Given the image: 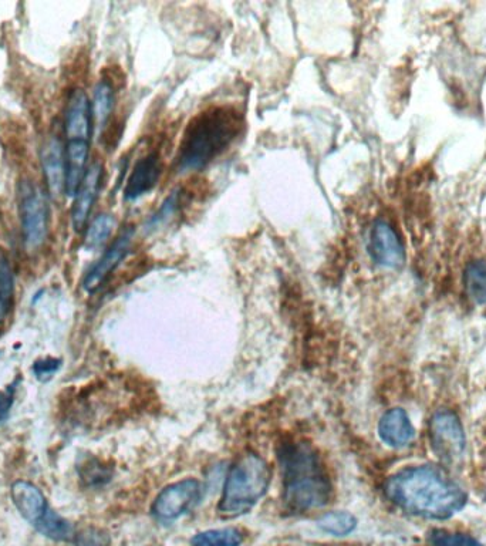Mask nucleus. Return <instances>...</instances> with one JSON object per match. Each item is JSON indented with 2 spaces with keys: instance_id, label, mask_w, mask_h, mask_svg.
<instances>
[{
  "instance_id": "1",
  "label": "nucleus",
  "mask_w": 486,
  "mask_h": 546,
  "mask_svg": "<svg viewBox=\"0 0 486 546\" xmlns=\"http://www.w3.org/2000/svg\"><path fill=\"white\" fill-rule=\"evenodd\" d=\"M388 500L398 508L427 519H450L467 504V492L440 468H405L388 478Z\"/></svg>"
},
{
  "instance_id": "2",
  "label": "nucleus",
  "mask_w": 486,
  "mask_h": 546,
  "mask_svg": "<svg viewBox=\"0 0 486 546\" xmlns=\"http://www.w3.org/2000/svg\"><path fill=\"white\" fill-rule=\"evenodd\" d=\"M242 119L231 107H214L189 123L178 151L181 174L199 171L234 143L241 133Z\"/></svg>"
},
{
  "instance_id": "3",
  "label": "nucleus",
  "mask_w": 486,
  "mask_h": 546,
  "mask_svg": "<svg viewBox=\"0 0 486 546\" xmlns=\"http://www.w3.org/2000/svg\"><path fill=\"white\" fill-rule=\"evenodd\" d=\"M283 468V500L289 510L309 512L330 500L332 485L315 451L307 444H289L280 451Z\"/></svg>"
},
{
  "instance_id": "4",
  "label": "nucleus",
  "mask_w": 486,
  "mask_h": 546,
  "mask_svg": "<svg viewBox=\"0 0 486 546\" xmlns=\"http://www.w3.org/2000/svg\"><path fill=\"white\" fill-rule=\"evenodd\" d=\"M272 473L268 463L256 454H246L236 461L226 477L219 514L235 518L246 514L268 492Z\"/></svg>"
},
{
  "instance_id": "5",
  "label": "nucleus",
  "mask_w": 486,
  "mask_h": 546,
  "mask_svg": "<svg viewBox=\"0 0 486 546\" xmlns=\"http://www.w3.org/2000/svg\"><path fill=\"white\" fill-rule=\"evenodd\" d=\"M432 451L441 463L454 467L461 463L467 448L464 427L457 414L451 410H438L430 423Z\"/></svg>"
},
{
  "instance_id": "6",
  "label": "nucleus",
  "mask_w": 486,
  "mask_h": 546,
  "mask_svg": "<svg viewBox=\"0 0 486 546\" xmlns=\"http://www.w3.org/2000/svg\"><path fill=\"white\" fill-rule=\"evenodd\" d=\"M20 221L27 248L45 244L49 232V204L46 195L30 181L20 185Z\"/></svg>"
},
{
  "instance_id": "7",
  "label": "nucleus",
  "mask_w": 486,
  "mask_h": 546,
  "mask_svg": "<svg viewBox=\"0 0 486 546\" xmlns=\"http://www.w3.org/2000/svg\"><path fill=\"white\" fill-rule=\"evenodd\" d=\"M202 497V485L197 480H182L168 485L155 498L153 515L160 521H175L191 511Z\"/></svg>"
},
{
  "instance_id": "8",
  "label": "nucleus",
  "mask_w": 486,
  "mask_h": 546,
  "mask_svg": "<svg viewBox=\"0 0 486 546\" xmlns=\"http://www.w3.org/2000/svg\"><path fill=\"white\" fill-rule=\"evenodd\" d=\"M369 252L374 264L386 269H400L405 264V249L393 225L377 219L370 229Z\"/></svg>"
},
{
  "instance_id": "9",
  "label": "nucleus",
  "mask_w": 486,
  "mask_h": 546,
  "mask_svg": "<svg viewBox=\"0 0 486 546\" xmlns=\"http://www.w3.org/2000/svg\"><path fill=\"white\" fill-rule=\"evenodd\" d=\"M134 229L127 228L126 231L118 235L116 241L113 242L103 256L93 265V268L87 272L86 278L83 281L84 291L89 293L96 292L103 285L108 276L113 273L124 258L130 252L131 244H133Z\"/></svg>"
},
{
  "instance_id": "10",
  "label": "nucleus",
  "mask_w": 486,
  "mask_h": 546,
  "mask_svg": "<svg viewBox=\"0 0 486 546\" xmlns=\"http://www.w3.org/2000/svg\"><path fill=\"white\" fill-rule=\"evenodd\" d=\"M101 177H103V165L93 163L87 168V173L81 181L79 191L74 197L72 208V221L76 231H81L86 227L87 221L93 210L94 202L99 195Z\"/></svg>"
},
{
  "instance_id": "11",
  "label": "nucleus",
  "mask_w": 486,
  "mask_h": 546,
  "mask_svg": "<svg viewBox=\"0 0 486 546\" xmlns=\"http://www.w3.org/2000/svg\"><path fill=\"white\" fill-rule=\"evenodd\" d=\"M161 163L160 155L151 151L141 160L137 161L128 178L126 190H124V200L137 201L153 190L160 180Z\"/></svg>"
},
{
  "instance_id": "12",
  "label": "nucleus",
  "mask_w": 486,
  "mask_h": 546,
  "mask_svg": "<svg viewBox=\"0 0 486 546\" xmlns=\"http://www.w3.org/2000/svg\"><path fill=\"white\" fill-rule=\"evenodd\" d=\"M93 111L87 94L83 90H74L67 103L66 137L69 140L90 141L93 131Z\"/></svg>"
},
{
  "instance_id": "13",
  "label": "nucleus",
  "mask_w": 486,
  "mask_h": 546,
  "mask_svg": "<svg viewBox=\"0 0 486 546\" xmlns=\"http://www.w3.org/2000/svg\"><path fill=\"white\" fill-rule=\"evenodd\" d=\"M43 173L53 197L66 190V148L59 137H50L42 150Z\"/></svg>"
},
{
  "instance_id": "14",
  "label": "nucleus",
  "mask_w": 486,
  "mask_h": 546,
  "mask_svg": "<svg viewBox=\"0 0 486 546\" xmlns=\"http://www.w3.org/2000/svg\"><path fill=\"white\" fill-rule=\"evenodd\" d=\"M10 497H12L16 510L33 527L46 514V511L49 510V505H47L43 492L36 485L27 483V481H16L12 485V490H10Z\"/></svg>"
},
{
  "instance_id": "15",
  "label": "nucleus",
  "mask_w": 486,
  "mask_h": 546,
  "mask_svg": "<svg viewBox=\"0 0 486 546\" xmlns=\"http://www.w3.org/2000/svg\"><path fill=\"white\" fill-rule=\"evenodd\" d=\"M378 436L393 448L407 447L413 443L415 428L403 409L387 411L378 423Z\"/></svg>"
},
{
  "instance_id": "16",
  "label": "nucleus",
  "mask_w": 486,
  "mask_h": 546,
  "mask_svg": "<svg viewBox=\"0 0 486 546\" xmlns=\"http://www.w3.org/2000/svg\"><path fill=\"white\" fill-rule=\"evenodd\" d=\"M90 141L69 140L66 146V192L67 197H76L81 181L87 173Z\"/></svg>"
},
{
  "instance_id": "17",
  "label": "nucleus",
  "mask_w": 486,
  "mask_h": 546,
  "mask_svg": "<svg viewBox=\"0 0 486 546\" xmlns=\"http://www.w3.org/2000/svg\"><path fill=\"white\" fill-rule=\"evenodd\" d=\"M35 529L43 537L57 542L73 541L74 535H76L72 522L54 512L52 508H49L46 514L40 518V521L35 525Z\"/></svg>"
},
{
  "instance_id": "18",
  "label": "nucleus",
  "mask_w": 486,
  "mask_h": 546,
  "mask_svg": "<svg viewBox=\"0 0 486 546\" xmlns=\"http://www.w3.org/2000/svg\"><path fill=\"white\" fill-rule=\"evenodd\" d=\"M13 298H15V272L8 254L0 249V323L8 318L12 310Z\"/></svg>"
},
{
  "instance_id": "19",
  "label": "nucleus",
  "mask_w": 486,
  "mask_h": 546,
  "mask_svg": "<svg viewBox=\"0 0 486 546\" xmlns=\"http://www.w3.org/2000/svg\"><path fill=\"white\" fill-rule=\"evenodd\" d=\"M114 109V90L108 82H100L94 89L91 111H93L94 126L103 130L110 120Z\"/></svg>"
},
{
  "instance_id": "20",
  "label": "nucleus",
  "mask_w": 486,
  "mask_h": 546,
  "mask_svg": "<svg viewBox=\"0 0 486 546\" xmlns=\"http://www.w3.org/2000/svg\"><path fill=\"white\" fill-rule=\"evenodd\" d=\"M464 283L469 298L478 305H486V261L469 262Z\"/></svg>"
},
{
  "instance_id": "21",
  "label": "nucleus",
  "mask_w": 486,
  "mask_h": 546,
  "mask_svg": "<svg viewBox=\"0 0 486 546\" xmlns=\"http://www.w3.org/2000/svg\"><path fill=\"white\" fill-rule=\"evenodd\" d=\"M317 527L334 537H347L357 528V519L349 512H327L317 521Z\"/></svg>"
},
{
  "instance_id": "22",
  "label": "nucleus",
  "mask_w": 486,
  "mask_h": 546,
  "mask_svg": "<svg viewBox=\"0 0 486 546\" xmlns=\"http://www.w3.org/2000/svg\"><path fill=\"white\" fill-rule=\"evenodd\" d=\"M242 541V532L236 528L211 529L195 535L191 546H239Z\"/></svg>"
},
{
  "instance_id": "23",
  "label": "nucleus",
  "mask_w": 486,
  "mask_h": 546,
  "mask_svg": "<svg viewBox=\"0 0 486 546\" xmlns=\"http://www.w3.org/2000/svg\"><path fill=\"white\" fill-rule=\"evenodd\" d=\"M114 225H116V221L111 215L103 214L94 219L90 227L87 228L86 238H84L86 248L97 249L106 244L111 232H113Z\"/></svg>"
},
{
  "instance_id": "24",
  "label": "nucleus",
  "mask_w": 486,
  "mask_h": 546,
  "mask_svg": "<svg viewBox=\"0 0 486 546\" xmlns=\"http://www.w3.org/2000/svg\"><path fill=\"white\" fill-rule=\"evenodd\" d=\"M428 544L431 546H484L469 535L445 531V529H432L428 535Z\"/></svg>"
},
{
  "instance_id": "25",
  "label": "nucleus",
  "mask_w": 486,
  "mask_h": 546,
  "mask_svg": "<svg viewBox=\"0 0 486 546\" xmlns=\"http://www.w3.org/2000/svg\"><path fill=\"white\" fill-rule=\"evenodd\" d=\"M181 207V191L177 190L171 192V195H168L167 200L162 202L161 207L158 208L157 212L151 217L148 221V228L153 231L162 227V225L167 224L168 221H171L175 217L178 210Z\"/></svg>"
},
{
  "instance_id": "26",
  "label": "nucleus",
  "mask_w": 486,
  "mask_h": 546,
  "mask_svg": "<svg viewBox=\"0 0 486 546\" xmlns=\"http://www.w3.org/2000/svg\"><path fill=\"white\" fill-rule=\"evenodd\" d=\"M74 546H110L111 537L106 529L87 527L74 535Z\"/></svg>"
},
{
  "instance_id": "27",
  "label": "nucleus",
  "mask_w": 486,
  "mask_h": 546,
  "mask_svg": "<svg viewBox=\"0 0 486 546\" xmlns=\"http://www.w3.org/2000/svg\"><path fill=\"white\" fill-rule=\"evenodd\" d=\"M62 366V360L59 359H46L39 360L33 364L32 370L36 374L37 379L46 380L50 379L57 370Z\"/></svg>"
},
{
  "instance_id": "28",
  "label": "nucleus",
  "mask_w": 486,
  "mask_h": 546,
  "mask_svg": "<svg viewBox=\"0 0 486 546\" xmlns=\"http://www.w3.org/2000/svg\"><path fill=\"white\" fill-rule=\"evenodd\" d=\"M19 384V379L15 380L5 392H0V423L9 419L10 409H12L13 401H15L16 386Z\"/></svg>"
}]
</instances>
